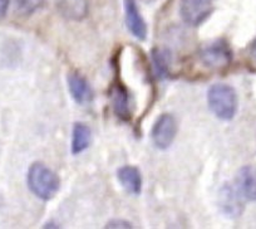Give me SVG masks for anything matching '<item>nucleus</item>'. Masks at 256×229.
Segmentation results:
<instances>
[{"label":"nucleus","mask_w":256,"mask_h":229,"mask_svg":"<svg viewBox=\"0 0 256 229\" xmlns=\"http://www.w3.org/2000/svg\"><path fill=\"white\" fill-rule=\"evenodd\" d=\"M248 61H250V65L256 70V39L252 42L248 51Z\"/></svg>","instance_id":"f3484780"},{"label":"nucleus","mask_w":256,"mask_h":229,"mask_svg":"<svg viewBox=\"0 0 256 229\" xmlns=\"http://www.w3.org/2000/svg\"><path fill=\"white\" fill-rule=\"evenodd\" d=\"M232 52L226 42L218 41L201 49L200 61L208 68L222 70L231 63Z\"/></svg>","instance_id":"7ed1b4c3"},{"label":"nucleus","mask_w":256,"mask_h":229,"mask_svg":"<svg viewBox=\"0 0 256 229\" xmlns=\"http://www.w3.org/2000/svg\"><path fill=\"white\" fill-rule=\"evenodd\" d=\"M90 137L92 135H90V127L83 122H77L72 132V145H70L72 154L78 155L87 150L90 144Z\"/></svg>","instance_id":"ddd939ff"},{"label":"nucleus","mask_w":256,"mask_h":229,"mask_svg":"<svg viewBox=\"0 0 256 229\" xmlns=\"http://www.w3.org/2000/svg\"><path fill=\"white\" fill-rule=\"evenodd\" d=\"M43 3L44 0H16V9L20 16H30L36 13Z\"/></svg>","instance_id":"2eb2a0df"},{"label":"nucleus","mask_w":256,"mask_h":229,"mask_svg":"<svg viewBox=\"0 0 256 229\" xmlns=\"http://www.w3.org/2000/svg\"><path fill=\"white\" fill-rule=\"evenodd\" d=\"M152 60H154L156 73L160 78H166L170 72V53L164 49H154L152 52Z\"/></svg>","instance_id":"4468645a"},{"label":"nucleus","mask_w":256,"mask_h":229,"mask_svg":"<svg viewBox=\"0 0 256 229\" xmlns=\"http://www.w3.org/2000/svg\"><path fill=\"white\" fill-rule=\"evenodd\" d=\"M28 188L36 198L42 200H50L58 193L60 181L53 170L42 162H34L26 174Z\"/></svg>","instance_id":"f257e3e1"},{"label":"nucleus","mask_w":256,"mask_h":229,"mask_svg":"<svg viewBox=\"0 0 256 229\" xmlns=\"http://www.w3.org/2000/svg\"><path fill=\"white\" fill-rule=\"evenodd\" d=\"M126 24L134 38L144 41L147 36V26L142 18L136 0H124Z\"/></svg>","instance_id":"6e6552de"},{"label":"nucleus","mask_w":256,"mask_h":229,"mask_svg":"<svg viewBox=\"0 0 256 229\" xmlns=\"http://www.w3.org/2000/svg\"><path fill=\"white\" fill-rule=\"evenodd\" d=\"M208 103L210 110L218 119L230 121L238 111V95L231 86L216 83L208 92Z\"/></svg>","instance_id":"f03ea898"},{"label":"nucleus","mask_w":256,"mask_h":229,"mask_svg":"<svg viewBox=\"0 0 256 229\" xmlns=\"http://www.w3.org/2000/svg\"><path fill=\"white\" fill-rule=\"evenodd\" d=\"M106 228H132V224L126 220H110L108 221Z\"/></svg>","instance_id":"dca6fc26"},{"label":"nucleus","mask_w":256,"mask_h":229,"mask_svg":"<svg viewBox=\"0 0 256 229\" xmlns=\"http://www.w3.org/2000/svg\"><path fill=\"white\" fill-rule=\"evenodd\" d=\"M117 178L122 188L132 195H138L142 190L141 173L137 167L131 165H124L117 171Z\"/></svg>","instance_id":"9b49d317"},{"label":"nucleus","mask_w":256,"mask_h":229,"mask_svg":"<svg viewBox=\"0 0 256 229\" xmlns=\"http://www.w3.org/2000/svg\"><path fill=\"white\" fill-rule=\"evenodd\" d=\"M244 198L238 194L235 186L231 185H224L220 190V195H218V204L222 210L224 214L231 218H236L240 216L242 213Z\"/></svg>","instance_id":"0eeeda50"},{"label":"nucleus","mask_w":256,"mask_h":229,"mask_svg":"<svg viewBox=\"0 0 256 229\" xmlns=\"http://www.w3.org/2000/svg\"><path fill=\"white\" fill-rule=\"evenodd\" d=\"M177 135V122L172 115L164 113L154 122L151 131V139L154 146L160 150H166L174 142Z\"/></svg>","instance_id":"20e7f679"},{"label":"nucleus","mask_w":256,"mask_h":229,"mask_svg":"<svg viewBox=\"0 0 256 229\" xmlns=\"http://www.w3.org/2000/svg\"><path fill=\"white\" fill-rule=\"evenodd\" d=\"M110 101L114 113L120 120H130L131 117V108H130V96L127 90L120 83L114 85L110 90Z\"/></svg>","instance_id":"f8f14e48"},{"label":"nucleus","mask_w":256,"mask_h":229,"mask_svg":"<svg viewBox=\"0 0 256 229\" xmlns=\"http://www.w3.org/2000/svg\"><path fill=\"white\" fill-rule=\"evenodd\" d=\"M68 88L73 100L80 106H86L92 102L93 91L90 83L80 73H70L68 76Z\"/></svg>","instance_id":"1a4fd4ad"},{"label":"nucleus","mask_w":256,"mask_h":229,"mask_svg":"<svg viewBox=\"0 0 256 229\" xmlns=\"http://www.w3.org/2000/svg\"><path fill=\"white\" fill-rule=\"evenodd\" d=\"M214 0H181L180 16L188 26H198L211 13V3Z\"/></svg>","instance_id":"39448f33"},{"label":"nucleus","mask_w":256,"mask_h":229,"mask_svg":"<svg viewBox=\"0 0 256 229\" xmlns=\"http://www.w3.org/2000/svg\"><path fill=\"white\" fill-rule=\"evenodd\" d=\"M235 188L245 200H256V167L246 165L238 170L235 180Z\"/></svg>","instance_id":"423d86ee"},{"label":"nucleus","mask_w":256,"mask_h":229,"mask_svg":"<svg viewBox=\"0 0 256 229\" xmlns=\"http://www.w3.org/2000/svg\"><path fill=\"white\" fill-rule=\"evenodd\" d=\"M56 7L63 18L74 22L83 21L90 11L88 0H56Z\"/></svg>","instance_id":"9d476101"},{"label":"nucleus","mask_w":256,"mask_h":229,"mask_svg":"<svg viewBox=\"0 0 256 229\" xmlns=\"http://www.w3.org/2000/svg\"><path fill=\"white\" fill-rule=\"evenodd\" d=\"M9 9V0H0V21L6 16Z\"/></svg>","instance_id":"a211bd4d"}]
</instances>
